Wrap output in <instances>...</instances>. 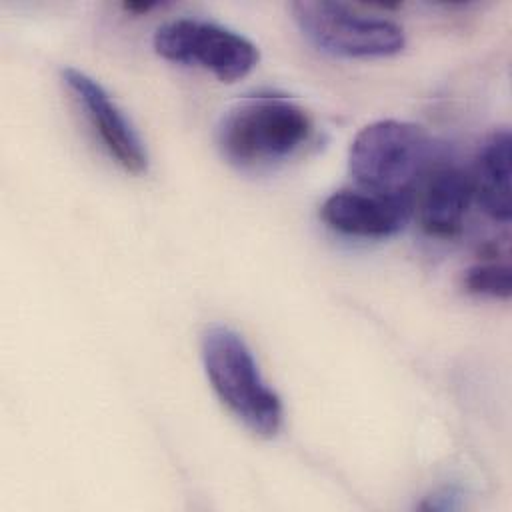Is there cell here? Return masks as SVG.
<instances>
[{"label": "cell", "mask_w": 512, "mask_h": 512, "mask_svg": "<svg viewBox=\"0 0 512 512\" xmlns=\"http://www.w3.org/2000/svg\"><path fill=\"white\" fill-rule=\"evenodd\" d=\"M154 52L174 64L194 66L220 82H236L258 64V48L246 36L198 18H176L156 28Z\"/></svg>", "instance_id": "5"}, {"label": "cell", "mask_w": 512, "mask_h": 512, "mask_svg": "<svg viewBox=\"0 0 512 512\" xmlns=\"http://www.w3.org/2000/svg\"><path fill=\"white\" fill-rule=\"evenodd\" d=\"M200 354L206 378L228 412L254 434L276 436L284 418L282 402L244 338L224 324H212L202 334Z\"/></svg>", "instance_id": "1"}, {"label": "cell", "mask_w": 512, "mask_h": 512, "mask_svg": "<svg viewBox=\"0 0 512 512\" xmlns=\"http://www.w3.org/2000/svg\"><path fill=\"white\" fill-rule=\"evenodd\" d=\"M302 36L320 52L340 58H388L402 52L400 24L342 2L300 0L290 4Z\"/></svg>", "instance_id": "4"}, {"label": "cell", "mask_w": 512, "mask_h": 512, "mask_svg": "<svg viewBox=\"0 0 512 512\" xmlns=\"http://www.w3.org/2000/svg\"><path fill=\"white\" fill-rule=\"evenodd\" d=\"M510 130L496 128L480 146L470 174L472 196L492 220L508 222L510 202Z\"/></svg>", "instance_id": "9"}, {"label": "cell", "mask_w": 512, "mask_h": 512, "mask_svg": "<svg viewBox=\"0 0 512 512\" xmlns=\"http://www.w3.org/2000/svg\"><path fill=\"white\" fill-rule=\"evenodd\" d=\"M470 174L458 166L436 164L418 186V220L426 234L434 238H454L460 234L472 204Z\"/></svg>", "instance_id": "8"}, {"label": "cell", "mask_w": 512, "mask_h": 512, "mask_svg": "<svg viewBox=\"0 0 512 512\" xmlns=\"http://www.w3.org/2000/svg\"><path fill=\"white\" fill-rule=\"evenodd\" d=\"M62 82L84 110L92 130L114 162L130 174H144L148 170L146 146L102 84L78 68H64Z\"/></svg>", "instance_id": "6"}, {"label": "cell", "mask_w": 512, "mask_h": 512, "mask_svg": "<svg viewBox=\"0 0 512 512\" xmlns=\"http://www.w3.org/2000/svg\"><path fill=\"white\" fill-rule=\"evenodd\" d=\"M432 168V140L418 124L376 120L366 124L348 150V172L360 190L412 198Z\"/></svg>", "instance_id": "2"}, {"label": "cell", "mask_w": 512, "mask_h": 512, "mask_svg": "<svg viewBox=\"0 0 512 512\" xmlns=\"http://www.w3.org/2000/svg\"><path fill=\"white\" fill-rule=\"evenodd\" d=\"M412 214V198H394L360 188L330 194L320 216L324 224L340 234L358 238H388L398 234Z\"/></svg>", "instance_id": "7"}, {"label": "cell", "mask_w": 512, "mask_h": 512, "mask_svg": "<svg viewBox=\"0 0 512 512\" xmlns=\"http://www.w3.org/2000/svg\"><path fill=\"white\" fill-rule=\"evenodd\" d=\"M310 132L312 120L300 104L282 96H250L222 114L216 142L226 160L254 168L284 160Z\"/></svg>", "instance_id": "3"}, {"label": "cell", "mask_w": 512, "mask_h": 512, "mask_svg": "<svg viewBox=\"0 0 512 512\" xmlns=\"http://www.w3.org/2000/svg\"><path fill=\"white\" fill-rule=\"evenodd\" d=\"M464 288L474 296L508 300L512 292V272L504 262H482L466 270Z\"/></svg>", "instance_id": "10"}]
</instances>
